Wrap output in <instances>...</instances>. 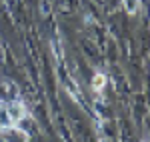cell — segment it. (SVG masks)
I'll return each mask as SVG.
<instances>
[{
  "instance_id": "1",
  "label": "cell",
  "mask_w": 150,
  "mask_h": 142,
  "mask_svg": "<svg viewBox=\"0 0 150 142\" xmlns=\"http://www.w3.org/2000/svg\"><path fill=\"white\" fill-rule=\"evenodd\" d=\"M28 118V110L18 98H0V132L14 130Z\"/></svg>"
},
{
  "instance_id": "2",
  "label": "cell",
  "mask_w": 150,
  "mask_h": 142,
  "mask_svg": "<svg viewBox=\"0 0 150 142\" xmlns=\"http://www.w3.org/2000/svg\"><path fill=\"white\" fill-rule=\"evenodd\" d=\"M92 88L94 92H98V94H102L104 88H106V74H102V72H96L92 76Z\"/></svg>"
},
{
  "instance_id": "3",
  "label": "cell",
  "mask_w": 150,
  "mask_h": 142,
  "mask_svg": "<svg viewBox=\"0 0 150 142\" xmlns=\"http://www.w3.org/2000/svg\"><path fill=\"white\" fill-rule=\"evenodd\" d=\"M138 8H140L138 0H124V10H126L128 14H136Z\"/></svg>"
}]
</instances>
